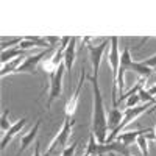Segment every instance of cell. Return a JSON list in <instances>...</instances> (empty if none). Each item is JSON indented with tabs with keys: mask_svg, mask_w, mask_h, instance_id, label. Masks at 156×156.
<instances>
[{
	"mask_svg": "<svg viewBox=\"0 0 156 156\" xmlns=\"http://www.w3.org/2000/svg\"><path fill=\"white\" fill-rule=\"evenodd\" d=\"M154 72H156V69H154Z\"/></svg>",
	"mask_w": 156,
	"mask_h": 156,
	"instance_id": "29",
	"label": "cell"
},
{
	"mask_svg": "<svg viewBox=\"0 0 156 156\" xmlns=\"http://www.w3.org/2000/svg\"><path fill=\"white\" fill-rule=\"evenodd\" d=\"M147 90H148V94H150V95H153V97L156 98V84H153V86L147 87Z\"/></svg>",
	"mask_w": 156,
	"mask_h": 156,
	"instance_id": "25",
	"label": "cell"
},
{
	"mask_svg": "<svg viewBox=\"0 0 156 156\" xmlns=\"http://www.w3.org/2000/svg\"><path fill=\"white\" fill-rule=\"evenodd\" d=\"M53 48H45L42 51H39L36 55H30L23 59V62L20 64V67L17 69L16 73H28V75H36V70H37V66L44 61V58L50 53V51H53Z\"/></svg>",
	"mask_w": 156,
	"mask_h": 156,
	"instance_id": "8",
	"label": "cell"
},
{
	"mask_svg": "<svg viewBox=\"0 0 156 156\" xmlns=\"http://www.w3.org/2000/svg\"><path fill=\"white\" fill-rule=\"evenodd\" d=\"M27 120H28V117H22V119H19V120H16L14 123H12V126L8 129V131L2 136V151L8 147V144L12 140V137H14L16 134H19L20 131H22V128L27 125Z\"/></svg>",
	"mask_w": 156,
	"mask_h": 156,
	"instance_id": "10",
	"label": "cell"
},
{
	"mask_svg": "<svg viewBox=\"0 0 156 156\" xmlns=\"http://www.w3.org/2000/svg\"><path fill=\"white\" fill-rule=\"evenodd\" d=\"M25 58H17V59H12L6 64H2V72H0V75H2V78H5L8 73H16L17 69L20 67V64L23 62Z\"/></svg>",
	"mask_w": 156,
	"mask_h": 156,
	"instance_id": "17",
	"label": "cell"
},
{
	"mask_svg": "<svg viewBox=\"0 0 156 156\" xmlns=\"http://www.w3.org/2000/svg\"><path fill=\"white\" fill-rule=\"evenodd\" d=\"M125 156H133V154H131V153H128V154H125Z\"/></svg>",
	"mask_w": 156,
	"mask_h": 156,
	"instance_id": "28",
	"label": "cell"
},
{
	"mask_svg": "<svg viewBox=\"0 0 156 156\" xmlns=\"http://www.w3.org/2000/svg\"><path fill=\"white\" fill-rule=\"evenodd\" d=\"M139 103H140V97H139V94H134V95L128 97V98L125 100V109L136 108V106H139Z\"/></svg>",
	"mask_w": 156,
	"mask_h": 156,
	"instance_id": "21",
	"label": "cell"
},
{
	"mask_svg": "<svg viewBox=\"0 0 156 156\" xmlns=\"http://www.w3.org/2000/svg\"><path fill=\"white\" fill-rule=\"evenodd\" d=\"M76 42H78V37L73 36L70 39V42H69L66 51H64L62 62H64V66H66V73H67L69 78L72 76V66H73V61H75V55H76V51H75L76 50Z\"/></svg>",
	"mask_w": 156,
	"mask_h": 156,
	"instance_id": "11",
	"label": "cell"
},
{
	"mask_svg": "<svg viewBox=\"0 0 156 156\" xmlns=\"http://www.w3.org/2000/svg\"><path fill=\"white\" fill-rule=\"evenodd\" d=\"M109 156H115V153H109Z\"/></svg>",
	"mask_w": 156,
	"mask_h": 156,
	"instance_id": "27",
	"label": "cell"
},
{
	"mask_svg": "<svg viewBox=\"0 0 156 156\" xmlns=\"http://www.w3.org/2000/svg\"><path fill=\"white\" fill-rule=\"evenodd\" d=\"M86 70H84V64L81 66V72H80V80H78V84L73 90V94L70 95L67 105H66V115L67 117H72L76 111V105H78V98H80V92H81V87H83V83L86 80Z\"/></svg>",
	"mask_w": 156,
	"mask_h": 156,
	"instance_id": "9",
	"label": "cell"
},
{
	"mask_svg": "<svg viewBox=\"0 0 156 156\" xmlns=\"http://www.w3.org/2000/svg\"><path fill=\"white\" fill-rule=\"evenodd\" d=\"M129 70L136 72L137 75H140V78H144V80H148V78L151 76V72H154L151 67L145 66L142 61H133L131 62V67H129Z\"/></svg>",
	"mask_w": 156,
	"mask_h": 156,
	"instance_id": "15",
	"label": "cell"
},
{
	"mask_svg": "<svg viewBox=\"0 0 156 156\" xmlns=\"http://www.w3.org/2000/svg\"><path fill=\"white\" fill-rule=\"evenodd\" d=\"M83 42H86L87 45V51H89V58H90V62H92V75L98 76V70H100V62H101V58H103V53H105L106 47L111 44V39H105L101 44L98 45H90V37H84Z\"/></svg>",
	"mask_w": 156,
	"mask_h": 156,
	"instance_id": "6",
	"label": "cell"
},
{
	"mask_svg": "<svg viewBox=\"0 0 156 156\" xmlns=\"http://www.w3.org/2000/svg\"><path fill=\"white\" fill-rule=\"evenodd\" d=\"M131 62H133V58H131V51H129V47H125L120 53V66H119V73H117V83H115V87H117V92H119V97H122L125 94V73L129 70L131 67Z\"/></svg>",
	"mask_w": 156,
	"mask_h": 156,
	"instance_id": "7",
	"label": "cell"
},
{
	"mask_svg": "<svg viewBox=\"0 0 156 156\" xmlns=\"http://www.w3.org/2000/svg\"><path fill=\"white\" fill-rule=\"evenodd\" d=\"M33 156H50L47 151L42 154L41 153V142L39 140H36V144H34V148H33Z\"/></svg>",
	"mask_w": 156,
	"mask_h": 156,
	"instance_id": "23",
	"label": "cell"
},
{
	"mask_svg": "<svg viewBox=\"0 0 156 156\" xmlns=\"http://www.w3.org/2000/svg\"><path fill=\"white\" fill-rule=\"evenodd\" d=\"M23 41L22 36H16V37H2V50H8V48H14V47H19V44Z\"/></svg>",
	"mask_w": 156,
	"mask_h": 156,
	"instance_id": "18",
	"label": "cell"
},
{
	"mask_svg": "<svg viewBox=\"0 0 156 156\" xmlns=\"http://www.w3.org/2000/svg\"><path fill=\"white\" fill-rule=\"evenodd\" d=\"M8 114H9V109H3V112H2V117H0V129H2V133L5 134L8 129L12 126V123L8 120ZM2 134V136H3Z\"/></svg>",
	"mask_w": 156,
	"mask_h": 156,
	"instance_id": "19",
	"label": "cell"
},
{
	"mask_svg": "<svg viewBox=\"0 0 156 156\" xmlns=\"http://www.w3.org/2000/svg\"><path fill=\"white\" fill-rule=\"evenodd\" d=\"M86 80L92 86V97H94V106H92V133L98 144H105L108 139V117L105 112V101L98 86V76L87 75Z\"/></svg>",
	"mask_w": 156,
	"mask_h": 156,
	"instance_id": "1",
	"label": "cell"
},
{
	"mask_svg": "<svg viewBox=\"0 0 156 156\" xmlns=\"http://www.w3.org/2000/svg\"><path fill=\"white\" fill-rule=\"evenodd\" d=\"M111 39V48L108 51V66L112 70V89H111V100H112V108H117V73H119V66H120V50H119V37H109Z\"/></svg>",
	"mask_w": 156,
	"mask_h": 156,
	"instance_id": "3",
	"label": "cell"
},
{
	"mask_svg": "<svg viewBox=\"0 0 156 156\" xmlns=\"http://www.w3.org/2000/svg\"><path fill=\"white\" fill-rule=\"evenodd\" d=\"M153 129H150V128H147V129H136V131H123V133H120L119 136H117L115 140H119V142H122V144H125L126 147H129L131 144H134V142L137 140L139 136L148 134Z\"/></svg>",
	"mask_w": 156,
	"mask_h": 156,
	"instance_id": "13",
	"label": "cell"
},
{
	"mask_svg": "<svg viewBox=\"0 0 156 156\" xmlns=\"http://www.w3.org/2000/svg\"><path fill=\"white\" fill-rule=\"evenodd\" d=\"M25 56V50H20L19 47L14 48H8V50H2V64H6L12 59L17 58H23Z\"/></svg>",
	"mask_w": 156,
	"mask_h": 156,
	"instance_id": "16",
	"label": "cell"
},
{
	"mask_svg": "<svg viewBox=\"0 0 156 156\" xmlns=\"http://www.w3.org/2000/svg\"><path fill=\"white\" fill-rule=\"evenodd\" d=\"M39 126H41V117L36 120V123L31 126V129L28 133H25V134H22V139H20V148H19V151L16 153V156H20L22 154V151H25L30 145H31V142H34V137H36V134H37V129H39Z\"/></svg>",
	"mask_w": 156,
	"mask_h": 156,
	"instance_id": "12",
	"label": "cell"
},
{
	"mask_svg": "<svg viewBox=\"0 0 156 156\" xmlns=\"http://www.w3.org/2000/svg\"><path fill=\"white\" fill-rule=\"evenodd\" d=\"M142 62H144L145 66L151 67V69H156V55H153V56H150V58L144 59V61H142Z\"/></svg>",
	"mask_w": 156,
	"mask_h": 156,
	"instance_id": "24",
	"label": "cell"
},
{
	"mask_svg": "<svg viewBox=\"0 0 156 156\" xmlns=\"http://www.w3.org/2000/svg\"><path fill=\"white\" fill-rule=\"evenodd\" d=\"M64 73H66V66L64 62H61L56 67V70L53 73H50V87H48V98H47V109H50L51 103H53L56 98L61 97L62 94V78Z\"/></svg>",
	"mask_w": 156,
	"mask_h": 156,
	"instance_id": "5",
	"label": "cell"
},
{
	"mask_svg": "<svg viewBox=\"0 0 156 156\" xmlns=\"http://www.w3.org/2000/svg\"><path fill=\"white\" fill-rule=\"evenodd\" d=\"M150 134V133H148ZM147 134H142V136H139L137 137V140H136V144L139 145V148H140V151H142V156H148V145H147Z\"/></svg>",
	"mask_w": 156,
	"mask_h": 156,
	"instance_id": "20",
	"label": "cell"
},
{
	"mask_svg": "<svg viewBox=\"0 0 156 156\" xmlns=\"http://www.w3.org/2000/svg\"><path fill=\"white\" fill-rule=\"evenodd\" d=\"M153 134H154V139H153V142L156 144V128H154V131H153Z\"/></svg>",
	"mask_w": 156,
	"mask_h": 156,
	"instance_id": "26",
	"label": "cell"
},
{
	"mask_svg": "<svg viewBox=\"0 0 156 156\" xmlns=\"http://www.w3.org/2000/svg\"><path fill=\"white\" fill-rule=\"evenodd\" d=\"M76 147H78V140H75L72 145H67L66 148H64L61 151V156H73L75 151H76Z\"/></svg>",
	"mask_w": 156,
	"mask_h": 156,
	"instance_id": "22",
	"label": "cell"
},
{
	"mask_svg": "<svg viewBox=\"0 0 156 156\" xmlns=\"http://www.w3.org/2000/svg\"><path fill=\"white\" fill-rule=\"evenodd\" d=\"M123 120V111H120L119 108H112L109 109V115H108V129L112 133L115 131L119 125L122 123Z\"/></svg>",
	"mask_w": 156,
	"mask_h": 156,
	"instance_id": "14",
	"label": "cell"
},
{
	"mask_svg": "<svg viewBox=\"0 0 156 156\" xmlns=\"http://www.w3.org/2000/svg\"><path fill=\"white\" fill-rule=\"evenodd\" d=\"M106 153H119L122 156L128 154L129 150L125 144L119 140H112V142H105V144H98L94 133H90L89 136V142H87V147L84 150V154H89V156H103Z\"/></svg>",
	"mask_w": 156,
	"mask_h": 156,
	"instance_id": "2",
	"label": "cell"
},
{
	"mask_svg": "<svg viewBox=\"0 0 156 156\" xmlns=\"http://www.w3.org/2000/svg\"><path fill=\"white\" fill-rule=\"evenodd\" d=\"M72 128H73V120L70 119V117H64V123H62V126H61V129L58 131V134L51 139V142H50V145H48V150H47V153L51 156V154H55L56 153V150L59 148L61 151L67 147V142H69V137H70V134H72Z\"/></svg>",
	"mask_w": 156,
	"mask_h": 156,
	"instance_id": "4",
	"label": "cell"
}]
</instances>
